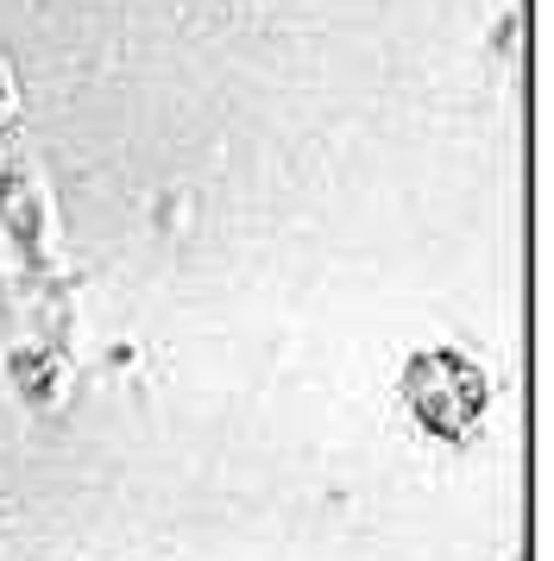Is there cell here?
Masks as SVG:
<instances>
[{
    "label": "cell",
    "mask_w": 554,
    "mask_h": 561,
    "mask_svg": "<svg viewBox=\"0 0 554 561\" xmlns=\"http://www.w3.org/2000/svg\"><path fill=\"white\" fill-rule=\"evenodd\" d=\"M409 404L435 435H466L478 423V404H485V379H478V366L441 347V354H423L409 366Z\"/></svg>",
    "instance_id": "6da1fadb"
}]
</instances>
